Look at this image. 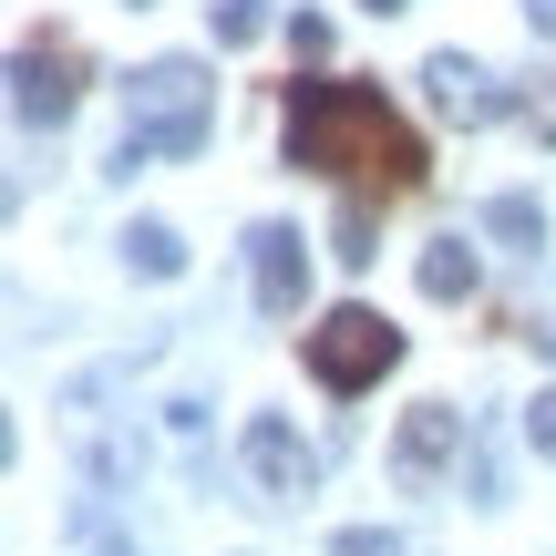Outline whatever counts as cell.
<instances>
[{
    "label": "cell",
    "mask_w": 556,
    "mask_h": 556,
    "mask_svg": "<svg viewBox=\"0 0 556 556\" xmlns=\"http://www.w3.org/2000/svg\"><path fill=\"white\" fill-rule=\"evenodd\" d=\"M361 11H402V0H361Z\"/></svg>",
    "instance_id": "obj_18"
},
{
    "label": "cell",
    "mask_w": 556,
    "mask_h": 556,
    "mask_svg": "<svg viewBox=\"0 0 556 556\" xmlns=\"http://www.w3.org/2000/svg\"><path fill=\"white\" fill-rule=\"evenodd\" d=\"M484 227H495L505 248H546V206L536 197H495V206H484Z\"/></svg>",
    "instance_id": "obj_12"
},
{
    "label": "cell",
    "mask_w": 556,
    "mask_h": 556,
    "mask_svg": "<svg viewBox=\"0 0 556 556\" xmlns=\"http://www.w3.org/2000/svg\"><path fill=\"white\" fill-rule=\"evenodd\" d=\"M206 21H217V41H258L268 31V0H206Z\"/></svg>",
    "instance_id": "obj_13"
},
{
    "label": "cell",
    "mask_w": 556,
    "mask_h": 556,
    "mask_svg": "<svg viewBox=\"0 0 556 556\" xmlns=\"http://www.w3.org/2000/svg\"><path fill=\"white\" fill-rule=\"evenodd\" d=\"M526 31H536V41H556V0H526Z\"/></svg>",
    "instance_id": "obj_17"
},
{
    "label": "cell",
    "mask_w": 556,
    "mask_h": 556,
    "mask_svg": "<svg viewBox=\"0 0 556 556\" xmlns=\"http://www.w3.org/2000/svg\"><path fill=\"white\" fill-rule=\"evenodd\" d=\"M422 299H475V248H464V238L422 248Z\"/></svg>",
    "instance_id": "obj_10"
},
{
    "label": "cell",
    "mask_w": 556,
    "mask_h": 556,
    "mask_svg": "<svg viewBox=\"0 0 556 556\" xmlns=\"http://www.w3.org/2000/svg\"><path fill=\"white\" fill-rule=\"evenodd\" d=\"M238 454H248V475H258V495H309V475H319V464H309V443H299L278 413L248 422V443H238Z\"/></svg>",
    "instance_id": "obj_7"
},
{
    "label": "cell",
    "mask_w": 556,
    "mask_h": 556,
    "mask_svg": "<svg viewBox=\"0 0 556 556\" xmlns=\"http://www.w3.org/2000/svg\"><path fill=\"white\" fill-rule=\"evenodd\" d=\"M526 124H536V135H546V144H556V73H546V83H536V93H526Z\"/></svg>",
    "instance_id": "obj_15"
},
{
    "label": "cell",
    "mask_w": 556,
    "mask_h": 556,
    "mask_svg": "<svg viewBox=\"0 0 556 556\" xmlns=\"http://www.w3.org/2000/svg\"><path fill=\"white\" fill-rule=\"evenodd\" d=\"M248 268H258V309L299 319V299H309V248H299V227H248Z\"/></svg>",
    "instance_id": "obj_5"
},
{
    "label": "cell",
    "mask_w": 556,
    "mask_h": 556,
    "mask_svg": "<svg viewBox=\"0 0 556 556\" xmlns=\"http://www.w3.org/2000/svg\"><path fill=\"white\" fill-rule=\"evenodd\" d=\"M73 103H83V62L62 41H21L11 52V114L21 124H62Z\"/></svg>",
    "instance_id": "obj_4"
},
{
    "label": "cell",
    "mask_w": 556,
    "mask_h": 556,
    "mask_svg": "<svg viewBox=\"0 0 556 556\" xmlns=\"http://www.w3.org/2000/svg\"><path fill=\"white\" fill-rule=\"evenodd\" d=\"M526 443H536V454L556 464V392H536V402H526Z\"/></svg>",
    "instance_id": "obj_14"
},
{
    "label": "cell",
    "mask_w": 556,
    "mask_h": 556,
    "mask_svg": "<svg viewBox=\"0 0 556 556\" xmlns=\"http://www.w3.org/2000/svg\"><path fill=\"white\" fill-rule=\"evenodd\" d=\"M381 217H371V197H361V186H351V197H340V227H330V248H340V268H371L381 258Z\"/></svg>",
    "instance_id": "obj_9"
},
{
    "label": "cell",
    "mask_w": 556,
    "mask_h": 556,
    "mask_svg": "<svg viewBox=\"0 0 556 556\" xmlns=\"http://www.w3.org/2000/svg\"><path fill=\"white\" fill-rule=\"evenodd\" d=\"M289 165L330 186H361V197H413L433 176L422 135L381 103V83H351V73H299L289 83Z\"/></svg>",
    "instance_id": "obj_1"
},
{
    "label": "cell",
    "mask_w": 556,
    "mask_h": 556,
    "mask_svg": "<svg viewBox=\"0 0 556 556\" xmlns=\"http://www.w3.org/2000/svg\"><path fill=\"white\" fill-rule=\"evenodd\" d=\"M454 443H464V422L443 413V402H422V413H402V433H392V464L422 484V475H443V464H454Z\"/></svg>",
    "instance_id": "obj_8"
},
{
    "label": "cell",
    "mask_w": 556,
    "mask_h": 556,
    "mask_svg": "<svg viewBox=\"0 0 556 556\" xmlns=\"http://www.w3.org/2000/svg\"><path fill=\"white\" fill-rule=\"evenodd\" d=\"M422 93H433L443 124H495L505 114V83L484 73V62H464V52H433V62H422Z\"/></svg>",
    "instance_id": "obj_6"
},
{
    "label": "cell",
    "mask_w": 556,
    "mask_h": 556,
    "mask_svg": "<svg viewBox=\"0 0 556 556\" xmlns=\"http://www.w3.org/2000/svg\"><path fill=\"white\" fill-rule=\"evenodd\" d=\"M124 258H135L144 278H186V238H176V227H155V217H144V227H124Z\"/></svg>",
    "instance_id": "obj_11"
},
{
    "label": "cell",
    "mask_w": 556,
    "mask_h": 556,
    "mask_svg": "<svg viewBox=\"0 0 556 556\" xmlns=\"http://www.w3.org/2000/svg\"><path fill=\"white\" fill-rule=\"evenodd\" d=\"M340 556H402V546L381 536V526H351V536H340Z\"/></svg>",
    "instance_id": "obj_16"
},
{
    "label": "cell",
    "mask_w": 556,
    "mask_h": 556,
    "mask_svg": "<svg viewBox=\"0 0 556 556\" xmlns=\"http://www.w3.org/2000/svg\"><path fill=\"white\" fill-rule=\"evenodd\" d=\"M206 135H217V83H206L186 52H165V62H144V73H135L114 176H135V165H155V155H197Z\"/></svg>",
    "instance_id": "obj_2"
},
{
    "label": "cell",
    "mask_w": 556,
    "mask_h": 556,
    "mask_svg": "<svg viewBox=\"0 0 556 556\" xmlns=\"http://www.w3.org/2000/svg\"><path fill=\"white\" fill-rule=\"evenodd\" d=\"M299 361H309V381H319V392H340V402H351V392H371V381L402 361V330H392L381 309H361V299H351V309H330L319 330H299Z\"/></svg>",
    "instance_id": "obj_3"
}]
</instances>
